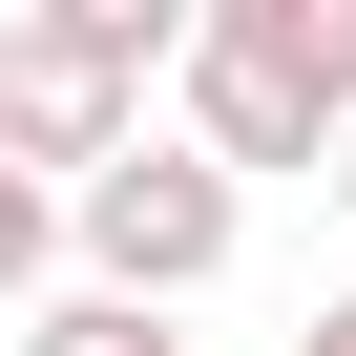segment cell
Masks as SVG:
<instances>
[{
    "mask_svg": "<svg viewBox=\"0 0 356 356\" xmlns=\"http://www.w3.org/2000/svg\"><path fill=\"white\" fill-rule=\"evenodd\" d=\"M63 273V189H42V168H0V293H42Z\"/></svg>",
    "mask_w": 356,
    "mask_h": 356,
    "instance_id": "obj_5",
    "label": "cell"
},
{
    "mask_svg": "<svg viewBox=\"0 0 356 356\" xmlns=\"http://www.w3.org/2000/svg\"><path fill=\"white\" fill-rule=\"evenodd\" d=\"M210 22H231V42H252L314 126H335V147H356V0H210Z\"/></svg>",
    "mask_w": 356,
    "mask_h": 356,
    "instance_id": "obj_3",
    "label": "cell"
},
{
    "mask_svg": "<svg viewBox=\"0 0 356 356\" xmlns=\"http://www.w3.org/2000/svg\"><path fill=\"white\" fill-rule=\"evenodd\" d=\"M63 252H84V293H126V314H189V293L252 252V189H231L189 126H147L126 168H84V189H63Z\"/></svg>",
    "mask_w": 356,
    "mask_h": 356,
    "instance_id": "obj_2",
    "label": "cell"
},
{
    "mask_svg": "<svg viewBox=\"0 0 356 356\" xmlns=\"http://www.w3.org/2000/svg\"><path fill=\"white\" fill-rule=\"evenodd\" d=\"M22 356H189V335L126 314V293H42V314H22Z\"/></svg>",
    "mask_w": 356,
    "mask_h": 356,
    "instance_id": "obj_4",
    "label": "cell"
},
{
    "mask_svg": "<svg viewBox=\"0 0 356 356\" xmlns=\"http://www.w3.org/2000/svg\"><path fill=\"white\" fill-rule=\"evenodd\" d=\"M293 356H356V293H314V335H293Z\"/></svg>",
    "mask_w": 356,
    "mask_h": 356,
    "instance_id": "obj_6",
    "label": "cell"
},
{
    "mask_svg": "<svg viewBox=\"0 0 356 356\" xmlns=\"http://www.w3.org/2000/svg\"><path fill=\"white\" fill-rule=\"evenodd\" d=\"M168 63H189V22H168V0H22V22H0V168H42V189L126 168Z\"/></svg>",
    "mask_w": 356,
    "mask_h": 356,
    "instance_id": "obj_1",
    "label": "cell"
},
{
    "mask_svg": "<svg viewBox=\"0 0 356 356\" xmlns=\"http://www.w3.org/2000/svg\"><path fill=\"white\" fill-rule=\"evenodd\" d=\"M314 189H335V210H356V147H335V168H314Z\"/></svg>",
    "mask_w": 356,
    "mask_h": 356,
    "instance_id": "obj_7",
    "label": "cell"
}]
</instances>
